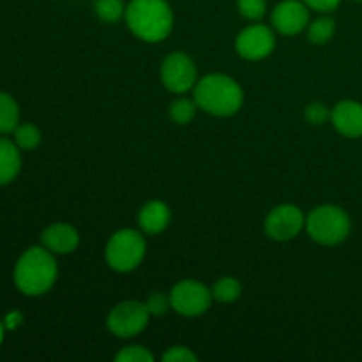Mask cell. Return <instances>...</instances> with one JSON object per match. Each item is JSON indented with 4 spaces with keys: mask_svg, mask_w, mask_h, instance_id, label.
I'll list each match as a JSON object with an SVG mask.
<instances>
[{
    "mask_svg": "<svg viewBox=\"0 0 362 362\" xmlns=\"http://www.w3.org/2000/svg\"><path fill=\"white\" fill-rule=\"evenodd\" d=\"M271 21L279 34H300L310 25V7L303 0H283L272 9Z\"/></svg>",
    "mask_w": 362,
    "mask_h": 362,
    "instance_id": "cell-11",
    "label": "cell"
},
{
    "mask_svg": "<svg viewBox=\"0 0 362 362\" xmlns=\"http://www.w3.org/2000/svg\"><path fill=\"white\" fill-rule=\"evenodd\" d=\"M151 311L147 304L138 300H124L117 304L106 318V327L117 338H134L145 331L151 320Z\"/></svg>",
    "mask_w": 362,
    "mask_h": 362,
    "instance_id": "cell-6",
    "label": "cell"
},
{
    "mask_svg": "<svg viewBox=\"0 0 362 362\" xmlns=\"http://www.w3.org/2000/svg\"><path fill=\"white\" fill-rule=\"evenodd\" d=\"M310 9L317 11V13H332L339 7L341 0H303Z\"/></svg>",
    "mask_w": 362,
    "mask_h": 362,
    "instance_id": "cell-27",
    "label": "cell"
},
{
    "mask_svg": "<svg viewBox=\"0 0 362 362\" xmlns=\"http://www.w3.org/2000/svg\"><path fill=\"white\" fill-rule=\"evenodd\" d=\"M197 354L191 352L187 346H172L163 356V362H197Z\"/></svg>",
    "mask_w": 362,
    "mask_h": 362,
    "instance_id": "cell-26",
    "label": "cell"
},
{
    "mask_svg": "<svg viewBox=\"0 0 362 362\" xmlns=\"http://www.w3.org/2000/svg\"><path fill=\"white\" fill-rule=\"evenodd\" d=\"M14 144L21 151H34L41 144V131L34 124H21L14 129Z\"/></svg>",
    "mask_w": 362,
    "mask_h": 362,
    "instance_id": "cell-21",
    "label": "cell"
},
{
    "mask_svg": "<svg viewBox=\"0 0 362 362\" xmlns=\"http://www.w3.org/2000/svg\"><path fill=\"white\" fill-rule=\"evenodd\" d=\"M147 243L138 230L124 228L113 233L106 243V264L115 272H131L144 262Z\"/></svg>",
    "mask_w": 362,
    "mask_h": 362,
    "instance_id": "cell-5",
    "label": "cell"
},
{
    "mask_svg": "<svg viewBox=\"0 0 362 362\" xmlns=\"http://www.w3.org/2000/svg\"><path fill=\"white\" fill-rule=\"evenodd\" d=\"M336 32V21L331 16H320L308 25V39L313 45H325Z\"/></svg>",
    "mask_w": 362,
    "mask_h": 362,
    "instance_id": "cell-17",
    "label": "cell"
},
{
    "mask_svg": "<svg viewBox=\"0 0 362 362\" xmlns=\"http://www.w3.org/2000/svg\"><path fill=\"white\" fill-rule=\"evenodd\" d=\"M18 145L0 138V186L13 182L21 168V156Z\"/></svg>",
    "mask_w": 362,
    "mask_h": 362,
    "instance_id": "cell-15",
    "label": "cell"
},
{
    "mask_svg": "<svg viewBox=\"0 0 362 362\" xmlns=\"http://www.w3.org/2000/svg\"><path fill=\"white\" fill-rule=\"evenodd\" d=\"M115 361L117 362H152L154 361V356H152L145 346L131 345L120 350V352L115 356Z\"/></svg>",
    "mask_w": 362,
    "mask_h": 362,
    "instance_id": "cell-23",
    "label": "cell"
},
{
    "mask_svg": "<svg viewBox=\"0 0 362 362\" xmlns=\"http://www.w3.org/2000/svg\"><path fill=\"white\" fill-rule=\"evenodd\" d=\"M170 219H172V212L168 205L161 200H151L141 207L138 214V225L148 235H158L168 228Z\"/></svg>",
    "mask_w": 362,
    "mask_h": 362,
    "instance_id": "cell-14",
    "label": "cell"
},
{
    "mask_svg": "<svg viewBox=\"0 0 362 362\" xmlns=\"http://www.w3.org/2000/svg\"><path fill=\"white\" fill-rule=\"evenodd\" d=\"M304 226H306V218L303 211L293 204H281L269 212L264 228L271 239L285 243L299 235Z\"/></svg>",
    "mask_w": 362,
    "mask_h": 362,
    "instance_id": "cell-9",
    "label": "cell"
},
{
    "mask_svg": "<svg viewBox=\"0 0 362 362\" xmlns=\"http://www.w3.org/2000/svg\"><path fill=\"white\" fill-rule=\"evenodd\" d=\"M240 293H243V286L235 278H230V276L218 279L212 286V297L221 304L235 303Z\"/></svg>",
    "mask_w": 362,
    "mask_h": 362,
    "instance_id": "cell-18",
    "label": "cell"
},
{
    "mask_svg": "<svg viewBox=\"0 0 362 362\" xmlns=\"http://www.w3.org/2000/svg\"><path fill=\"white\" fill-rule=\"evenodd\" d=\"M357 2H362V0H357Z\"/></svg>",
    "mask_w": 362,
    "mask_h": 362,
    "instance_id": "cell-29",
    "label": "cell"
},
{
    "mask_svg": "<svg viewBox=\"0 0 362 362\" xmlns=\"http://www.w3.org/2000/svg\"><path fill=\"white\" fill-rule=\"evenodd\" d=\"M197 101L194 99H187V98H179L170 105V117L175 124H189L191 120L194 119L197 115Z\"/></svg>",
    "mask_w": 362,
    "mask_h": 362,
    "instance_id": "cell-20",
    "label": "cell"
},
{
    "mask_svg": "<svg viewBox=\"0 0 362 362\" xmlns=\"http://www.w3.org/2000/svg\"><path fill=\"white\" fill-rule=\"evenodd\" d=\"M124 18L129 30L145 42L165 41L173 28V11L166 0H131Z\"/></svg>",
    "mask_w": 362,
    "mask_h": 362,
    "instance_id": "cell-2",
    "label": "cell"
},
{
    "mask_svg": "<svg viewBox=\"0 0 362 362\" xmlns=\"http://www.w3.org/2000/svg\"><path fill=\"white\" fill-rule=\"evenodd\" d=\"M352 221L338 205H318L308 214L306 230L315 243L322 246L341 244L350 235Z\"/></svg>",
    "mask_w": 362,
    "mask_h": 362,
    "instance_id": "cell-4",
    "label": "cell"
},
{
    "mask_svg": "<svg viewBox=\"0 0 362 362\" xmlns=\"http://www.w3.org/2000/svg\"><path fill=\"white\" fill-rule=\"evenodd\" d=\"M193 99L198 108L214 117H232L244 103L243 87L228 74L212 73L197 81Z\"/></svg>",
    "mask_w": 362,
    "mask_h": 362,
    "instance_id": "cell-1",
    "label": "cell"
},
{
    "mask_svg": "<svg viewBox=\"0 0 362 362\" xmlns=\"http://www.w3.org/2000/svg\"><path fill=\"white\" fill-rule=\"evenodd\" d=\"M41 243L53 255H67L76 250L80 244V235L74 226L67 223H55L41 233Z\"/></svg>",
    "mask_w": 362,
    "mask_h": 362,
    "instance_id": "cell-13",
    "label": "cell"
},
{
    "mask_svg": "<svg viewBox=\"0 0 362 362\" xmlns=\"http://www.w3.org/2000/svg\"><path fill=\"white\" fill-rule=\"evenodd\" d=\"M94 13L105 23H117L126 14L124 0H94Z\"/></svg>",
    "mask_w": 362,
    "mask_h": 362,
    "instance_id": "cell-19",
    "label": "cell"
},
{
    "mask_svg": "<svg viewBox=\"0 0 362 362\" xmlns=\"http://www.w3.org/2000/svg\"><path fill=\"white\" fill-rule=\"evenodd\" d=\"M0 341H2V327H0Z\"/></svg>",
    "mask_w": 362,
    "mask_h": 362,
    "instance_id": "cell-28",
    "label": "cell"
},
{
    "mask_svg": "<svg viewBox=\"0 0 362 362\" xmlns=\"http://www.w3.org/2000/svg\"><path fill=\"white\" fill-rule=\"evenodd\" d=\"M331 122L338 133L346 138L362 136V105L357 101H341L332 108Z\"/></svg>",
    "mask_w": 362,
    "mask_h": 362,
    "instance_id": "cell-12",
    "label": "cell"
},
{
    "mask_svg": "<svg viewBox=\"0 0 362 362\" xmlns=\"http://www.w3.org/2000/svg\"><path fill=\"white\" fill-rule=\"evenodd\" d=\"M161 81L173 94L193 90L198 81V69L193 59L184 52H173L161 64Z\"/></svg>",
    "mask_w": 362,
    "mask_h": 362,
    "instance_id": "cell-8",
    "label": "cell"
},
{
    "mask_svg": "<svg viewBox=\"0 0 362 362\" xmlns=\"http://www.w3.org/2000/svg\"><path fill=\"white\" fill-rule=\"evenodd\" d=\"M59 267L55 257L45 246L25 251L14 267V283L25 296L37 297L48 292L57 281Z\"/></svg>",
    "mask_w": 362,
    "mask_h": 362,
    "instance_id": "cell-3",
    "label": "cell"
},
{
    "mask_svg": "<svg viewBox=\"0 0 362 362\" xmlns=\"http://www.w3.org/2000/svg\"><path fill=\"white\" fill-rule=\"evenodd\" d=\"M212 292L200 281L194 279H184L179 281L170 292V303L172 310L182 317H200L211 308Z\"/></svg>",
    "mask_w": 362,
    "mask_h": 362,
    "instance_id": "cell-7",
    "label": "cell"
},
{
    "mask_svg": "<svg viewBox=\"0 0 362 362\" xmlns=\"http://www.w3.org/2000/svg\"><path fill=\"white\" fill-rule=\"evenodd\" d=\"M276 48L274 32L267 25L253 23L244 28L235 39V49L243 59L262 60Z\"/></svg>",
    "mask_w": 362,
    "mask_h": 362,
    "instance_id": "cell-10",
    "label": "cell"
},
{
    "mask_svg": "<svg viewBox=\"0 0 362 362\" xmlns=\"http://www.w3.org/2000/svg\"><path fill=\"white\" fill-rule=\"evenodd\" d=\"M145 304H147L148 311H151V315H154V317H161V315H165L166 311L172 308L170 296H166V293H161V292L152 293Z\"/></svg>",
    "mask_w": 362,
    "mask_h": 362,
    "instance_id": "cell-25",
    "label": "cell"
},
{
    "mask_svg": "<svg viewBox=\"0 0 362 362\" xmlns=\"http://www.w3.org/2000/svg\"><path fill=\"white\" fill-rule=\"evenodd\" d=\"M20 120V110L16 101L6 92H0V133H13L18 127Z\"/></svg>",
    "mask_w": 362,
    "mask_h": 362,
    "instance_id": "cell-16",
    "label": "cell"
},
{
    "mask_svg": "<svg viewBox=\"0 0 362 362\" xmlns=\"http://www.w3.org/2000/svg\"><path fill=\"white\" fill-rule=\"evenodd\" d=\"M304 117H306L308 122L315 124V126H320L325 120L331 119V112H329L324 103H311L304 110Z\"/></svg>",
    "mask_w": 362,
    "mask_h": 362,
    "instance_id": "cell-24",
    "label": "cell"
},
{
    "mask_svg": "<svg viewBox=\"0 0 362 362\" xmlns=\"http://www.w3.org/2000/svg\"><path fill=\"white\" fill-rule=\"evenodd\" d=\"M237 9L246 20L260 21L267 13V0H237Z\"/></svg>",
    "mask_w": 362,
    "mask_h": 362,
    "instance_id": "cell-22",
    "label": "cell"
}]
</instances>
